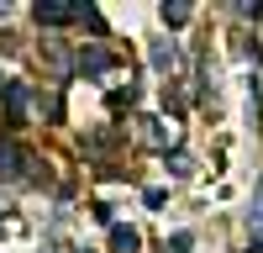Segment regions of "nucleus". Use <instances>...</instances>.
Segmentation results:
<instances>
[{"instance_id":"obj_1","label":"nucleus","mask_w":263,"mask_h":253,"mask_svg":"<svg viewBox=\"0 0 263 253\" xmlns=\"http://www.w3.org/2000/svg\"><path fill=\"white\" fill-rule=\"evenodd\" d=\"M84 11H90V6H79V0H42L37 21H42V27H69V21H84Z\"/></svg>"},{"instance_id":"obj_2","label":"nucleus","mask_w":263,"mask_h":253,"mask_svg":"<svg viewBox=\"0 0 263 253\" xmlns=\"http://www.w3.org/2000/svg\"><path fill=\"white\" fill-rule=\"evenodd\" d=\"M32 153L27 148H16V142H0V179H27L32 174Z\"/></svg>"},{"instance_id":"obj_3","label":"nucleus","mask_w":263,"mask_h":253,"mask_svg":"<svg viewBox=\"0 0 263 253\" xmlns=\"http://www.w3.org/2000/svg\"><path fill=\"white\" fill-rule=\"evenodd\" d=\"M6 121H11V127L27 121V84H21V79L6 84Z\"/></svg>"},{"instance_id":"obj_4","label":"nucleus","mask_w":263,"mask_h":253,"mask_svg":"<svg viewBox=\"0 0 263 253\" xmlns=\"http://www.w3.org/2000/svg\"><path fill=\"white\" fill-rule=\"evenodd\" d=\"M79 74H111V53L105 48H79Z\"/></svg>"},{"instance_id":"obj_5","label":"nucleus","mask_w":263,"mask_h":253,"mask_svg":"<svg viewBox=\"0 0 263 253\" xmlns=\"http://www.w3.org/2000/svg\"><path fill=\"white\" fill-rule=\"evenodd\" d=\"M111 248L116 253H137V232L132 227H111Z\"/></svg>"},{"instance_id":"obj_6","label":"nucleus","mask_w":263,"mask_h":253,"mask_svg":"<svg viewBox=\"0 0 263 253\" xmlns=\"http://www.w3.org/2000/svg\"><path fill=\"white\" fill-rule=\"evenodd\" d=\"M163 21H168V27H184V21H190V6H184V0H174V6H163Z\"/></svg>"},{"instance_id":"obj_7","label":"nucleus","mask_w":263,"mask_h":253,"mask_svg":"<svg viewBox=\"0 0 263 253\" xmlns=\"http://www.w3.org/2000/svg\"><path fill=\"white\" fill-rule=\"evenodd\" d=\"M163 248H168V253H190V248H195V238H190V232H174Z\"/></svg>"},{"instance_id":"obj_8","label":"nucleus","mask_w":263,"mask_h":253,"mask_svg":"<svg viewBox=\"0 0 263 253\" xmlns=\"http://www.w3.org/2000/svg\"><path fill=\"white\" fill-rule=\"evenodd\" d=\"M253 243L263 248V190H258V216H253Z\"/></svg>"},{"instance_id":"obj_9","label":"nucleus","mask_w":263,"mask_h":253,"mask_svg":"<svg viewBox=\"0 0 263 253\" xmlns=\"http://www.w3.org/2000/svg\"><path fill=\"white\" fill-rule=\"evenodd\" d=\"M168 169H174V174H190L195 164H190V153H174V158H168Z\"/></svg>"}]
</instances>
